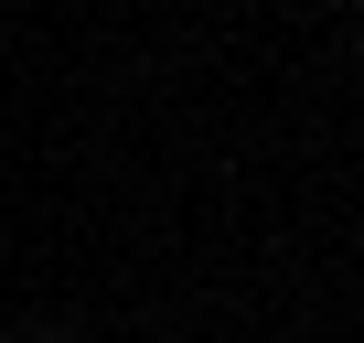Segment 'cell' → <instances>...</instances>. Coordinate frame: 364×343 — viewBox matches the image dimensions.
Masks as SVG:
<instances>
[{
  "label": "cell",
  "instance_id": "cell-1",
  "mask_svg": "<svg viewBox=\"0 0 364 343\" xmlns=\"http://www.w3.org/2000/svg\"><path fill=\"white\" fill-rule=\"evenodd\" d=\"M0 343H11V332H0Z\"/></svg>",
  "mask_w": 364,
  "mask_h": 343
}]
</instances>
